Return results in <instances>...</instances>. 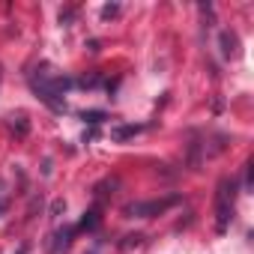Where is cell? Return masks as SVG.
<instances>
[{
    "mask_svg": "<svg viewBox=\"0 0 254 254\" xmlns=\"http://www.w3.org/2000/svg\"><path fill=\"white\" fill-rule=\"evenodd\" d=\"M30 87L36 90V96H39L45 105H51L54 111H66V102H63L60 96L72 87V81H69V78L54 75V72H48V69L42 66V69H36V72L30 75Z\"/></svg>",
    "mask_w": 254,
    "mask_h": 254,
    "instance_id": "obj_1",
    "label": "cell"
},
{
    "mask_svg": "<svg viewBox=\"0 0 254 254\" xmlns=\"http://www.w3.org/2000/svg\"><path fill=\"white\" fill-rule=\"evenodd\" d=\"M230 218H233V183L221 180L218 191H215V227H218V233L227 230Z\"/></svg>",
    "mask_w": 254,
    "mask_h": 254,
    "instance_id": "obj_2",
    "label": "cell"
},
{
    "mask_svg": "<svg viewBox=\"0 0 254 254\" xmlns=\"http://www.w3.org/2000/svg\"><path fill=\"white\" fill-rule=\"evenodd\" d=\"M174 203V197H168V200H150V203H132L129 209H126V212H129L132 218L138 215V218H147V215H156V212H165L168 206Z\"/></svg>",
    "mask_w": 254,
    "mask_h": 254,
    "instance_id": "obj_3",
    "label": "cell"
},
{
    "mask_svg": "<svg viewBox=\"0 0 254 254\" xmlns=\"http://www.w3.org/2000/svg\"><path fill=\"white\" fill-rule=\"evenodd\" d=\"M72 233H75L72 227H66V230H60V233L54 236V242H51V251H54V254H60V251H66V248H69V242H72Z\"/></svg>",
    "mask_w": 254,
    "mask_h": 254,
    "instance_id": "obj_4",
    "label": "cell"
},
{
    "mask_svg": "<svg viewBox=\"0 0 254 254\" xmlns=\"http://www.w3.org/2000/svg\"><path fill=\"white\" fill-rule=\"evenodd\" d=\"M221 45H224V57H233V54H236V36H233V33L224 30V33H221Z\"/></svg>",
    "mask_w": 254,
    "mask_h": 254,
    "instance_id": "obj_5",
    "label": "cell"
},
{
    "mask_svg": "<svg viewBox=\"0 0 254 254\" xmlns=\"http://www.w3.org/2000/svg\"><path fill=\"white\" fill-rule=\"evenodd\" d=\"M135 132H141V126H123V129H117V132H114V138H117V141H123V138H129V135H135Z\"/></svg>",
    "mask_w": 254,
    "mask_h": 254,
    "instance_id": "obj_6",
    "label": "cell"
},
{
    "mask_svg": "<svg viewBox=\"0 0 254 254\" xmlns=\"http://www.w3.org/2000/svg\"><path fill=\"white\" fill-rule=\"evenodd\" d=\"M81 227H96V212H87V218L81 221Z\"/></svg>",
    "mask_w": 254,
    "mask_h": 254,
    "instance_id": "obj_7",
    "label": "cell"
},
{
    "mask_svg": "<svg viewBox=\"0 0 254 254\" xmlns=\"http://www.w3.org/2000/svg\"><path fill=\"white\" fill-rule=\"evenodd\" d=\"M117 12H120V6H105V9H102V15H105V18H111V15H117Z\"/></svg>",
    "mask_w": 254,
    "mask_h": 254,
    "instance_id": "obj_8",
    "label": "cell"
},
{
    "mask_svg": "<svg viewBox=\"0 0 254 254\" xmlns=\"http://www.w3.org/2000/svg\"><path fill=\"white\" fill-rule=\"evenodd\" d=\"M84 120H90V123H99V120H102V114H99V111H90V114H84Z\"/></svg>",
    "mask_w": 254,
    "mask_h": 254,
    "instance_id": "obj_9",
    "label": "cell"
},
{
    "mask_svg": "<svg viewBox=\"0 0 254 254\" xmlns=\"http://www.w3.org/2000/svg\"><path fill=\"white\" fill-rule=\"evenodd\" d=\"M3 209H6V203H0V212H3Z\"/></svg>",
    "mask_w": 254,
    "mask_h": 254,
    "instance_id": "obj_10",
    "label": "cell"
},
{
    "mask_svg": "<svg viewBox=\"0 0 254 254\" xmlns=\"http://www.w3.org/2000/svg\"><path fill=\"white\" fill-rule=\"evenodd\" d=\"M90 254H96V251H90Z\"/></svg>",
    "mask_w": 254,
    "mask_h": 254,
    "instance_id": "obj_11",
    "label": "cell"
}]
</instances>
